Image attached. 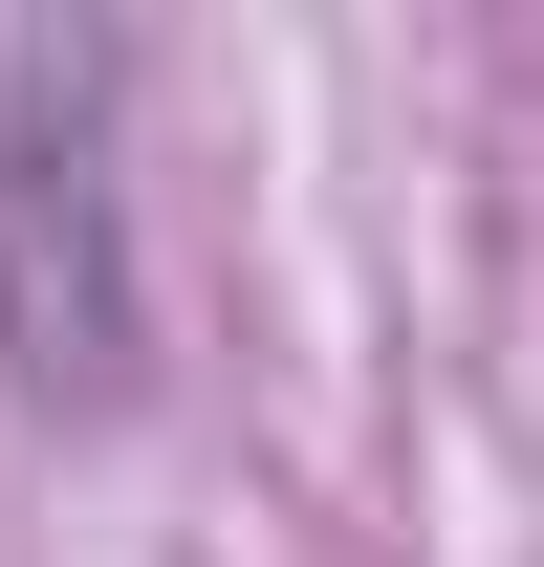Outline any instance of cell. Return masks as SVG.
I'll list each match as a JSON object with an SVG mask.
<instances>
[{
	"label": "cell",
	"mask_w": 544,
	"mask_h": 567,
	"mask_svg": "<svg viewBox=\"0 0 544 567\" xmlns=\"http://www.w3.org/2000/svg\"><path fill=\"white\" fill-rule=\"evenodd\" d=\"M109 22H0V371L44 415H109L153 350L132 306V153H109Z\"/></svg>",
	"instance_id": "cell-1"
}]
</instances>
